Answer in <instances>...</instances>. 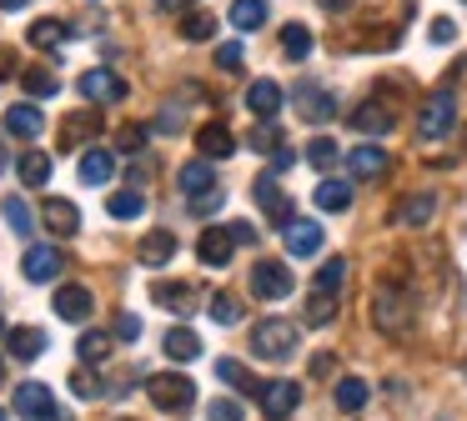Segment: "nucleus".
Instances as JSON below:
<instances>
[{"instance_id":"f257e3e1","label":"nucleus","mask_w":467,"mask_h":421,"mask_svg":"<svg viewBox=\"0 0 467 421\" xmlns=\"http://www.w3.org/2000/svg\"><path fill=\"white\" fill-rule=\"evenodd\" d=\"M296 341H302V331L292 326V321L282 316H266L252 326V356L256 361H292L296 356Z\"/></svg>"},{"instance_id":"f03ea898","label":"nucleus","mask_w":467,"mask_h":421,"mask_svg":"<svg viewBox=\"0 0 467 421\" xmlns=\"http://www.w3.org/2000/svg\"><path fill=\"white\" fill-rule=\"evenodd\" d=\"M372 321H377V331H382V336H407V331H412V296L382 286L372 296Z\"/></svg>"},{"instance_id":"7ed1b4c3","label":"nucleus","mask_w":467,"mask_h":421,"mask_svg":"<svg viewBox=\"0 0 467 421\" xmlns=\"http://www.w3.org/2000/svg\"><path fill=\"white\" fill-rule=\"evenodd\" d=\"M146 396H151L156 411H186L196 401V381L182 376V371H166V376L146 381Z\"/></svg>"},{"instance_id":"20e7f679","label":"nucleus","mask_w":467,"mask_h":421,"mask_svg":"<svg viewBox=\"0 0 467 421\" xmlns=\"http://www.w3.org/2000/svg\"><path fill=\"white\" fill-rule=\"evenodd\" d=\"M452 120H457V100L447 96V90H437V96L417 110V140H427V146L442 140L447 130H452Z\"/></svg>"},{"instance_id":"39448f33","label":"nucleus","mask_w":467,"mask_h":421,"mask_svg":"<svg viewBox=\"0 0 467 421\" xmlns=\"http://www.w3.org/2000/svg\"><path fill=\"white\" fill-rule=\"evenodd\" d=\"M256 401H262V411L272 421H286L302 406V386H296V381H262V386H256Z\"/></svg>"},{"instance_id":"423d86ee","label":"nucleus","mask_w":467,"mask_h":421,"mask_svg":"<svg viewBox=\"0 0 467 421\" xmlns=\"http://www.w3.org/2000/svg\"><path fill=\"white\" fill-rule=\"evenodd\" d=\"M76 90H81L86 100H96V106H116V100H126V80L116 76V70H86L81 80H76Z\"/></svg>"},{"instance_id":"0eeeda50","label":"nucleus","mask_w":467,"mask_h":421,"mask_svg":"<svg viewBox=\"0 0 467 421\" xmlns=\"http://www.w3.org/2000/svg\"><path fill=\"white\" fill-rule=\"evenodd\" d=\"M252 291H256L262 301H282V296H292V271L276 266V261H256V266H252Z\"/></svg>"},{"instance_id":"6e6552de","label":"nucleus","mask_w":467,"mask_h":421,"mask_svg":"<svg viewBox=\"0 0 467 421\" xmlns=\"http://www.w3.org/2000/svg\"><path fill=\"white\" fill-rule=\"evenodd\" d=\"M51 411H56L51 386H41V381H21V386H16V416H26V421H46Z\"/></svg>"},{"instance_id":"1a4fd4ad","label":"nucleus","mask_w":467,"mask_h":421,"mask_svg":"<svg viewBox=\"0 0 467 421\" xmlns=\"http://www.w3.org/2000/svg\"><path fill=\"white\" fill-rule=\"evenodd\" d=\"M96 136H101V110H96V106H86L81 116H66V120H61V146H66V150L91 146Z\"/></svg>"},{"instance_id":"9d476101","label":"nucleus","mask_w":467,"mask_h":421,"mask_svg":"<svg viewBox=\"0 0 467 421\" xmlns=\"http://www.w3.org/2000/svg\"><path fill=\"white\" fill-rule=\"evenodd\" d=\"M232 251H236L232 226H206L202 241H196V256H202V266H226V261H232Z\"/></svg>"},{"instance_id":"9b49d317","label":"nucleus","mask_w":467,"mask_h":421,"mask_svg":"<svg viewBox=\"0 0 467 421\" xmlns=\"http://www.w3.org/2000/svg\"><path fill=\"white\" fill-rule=\"evenodd\" d=\"M91 311H96V296H91V286H61L56 291V316L61 321H91Z\"/></svg>"},{"instance_id":"f8f14e48","label":"nucleus","mask_w":467,"mask_h":421,"mask_svg":"<svg viewBox=\"0 0 467 421\" xmlns=\"http://www.w3.org/2000/svg\"><path fill=\"white\" fill-rule=\"evenodd\" d=\"M282 236H286V251H292V256H317V251H322V226H317V221L292 216L282 226Z\"/></svg>"},{"instance_id":"ddd939ff","label":"nucleus","mask_w":467,"mask_h":421,"mask_svg":"<svg viewBox=\"0 0 467 421\" xmlns=\"http://www.w3.org/2000/svg\"><path fill=\"white\" fill-rule=\"evenodd\" d=\"M256 206L266 210V216H276L286 226V221H292V200H286V190L276 186V170H266V176H256Z\"/></svg>"},{"instance_id":"4468645a","label":"nucleus","mask_w":467,"mask_h":421,"mask_svg":"<svg viewBox=\"0 0 467 421\" xmlns=\"http://www.w3.org/2000/svg\"><path fill=\"white\" fill-rule=\"evenodd\" d=\"M21 266H26V276H31L36 286H46V281H56V276H61L66 256H61L56 246H31V251H26V261H21Z\"/></svg>"},{"instance_id":"2eb2a0df","label":"nucleus","mask_w":467,"mask_h":421,"mask_svg":"<svg viewBox=\"0 0 467 421\" xmlns=\"http://www.w3.org/2000/svg\"><path fill=\"white\" fill-rule=\"evenodd\" d=\"M176 180H182V196L186 200H202V196H212V190H216V176H212V160H206V156L186 160Z\"/></svg>"},{"instance_id":"dca6fc26","label":"nucleus","mask_w":467,"mask_h":421,"mask_svg":"<svg viewBox=\"0 0 467 421\" xmlns=\"http://www.w3.org/2000/svg\"><path fill=\"white\" fill-rule=\"evenodd\" d=\"M432 216H437V196H432V190H417V196L397 200V210H392V226H427Z\"/></svg>"},{"instance_id":"f3484780","label":"nucleus","mask_w":467,"mask_h":421,"mask_svg":"<svg viewBox=\"0 0 467 421\" xmlns=\"http://www.w3.org/2000/svg\"><path fill=\"white\" fill-rule=\"evenodd\" d=\"M41 221H46L51 236H76V231H81V210H76L71 200H61V196H51L41 206Z\"/></svg>"},{"instance_id":"a211bd4d","label":"nucleus","mask_w":467,"mask_h":421,"mask_svg":"<svg viewBox=\"0 0 467 421\" xmlns=\"http://www.w3.org/2000/svg\"><path fill=\"white\" fill-rule=\"evenodd\" d=\"M151 301H156V306H166V311H176V316H192V311H196V286H182V281H156Z\"/></svg>"},{"instance_id":"6ab92c4d","label":"nucleus","mask_w":467,"mask_h":421,"mask_svg":"<svg viewBox=\"0 0 467 421\" xmlns=\"http://www.w3.org/2000/svg\"><path fill=\"white\" fill-rule=\"evenodd\" d=\"M282 100H286V90L276 86V80H252V90H246V106H252L256 120H276Z\"/></svg>"},{"instance_id":"aec40b11","label":"nucleus","mask_w":467,"mask_h":421,"mask_svg":"<svg viewBox=\"0 0 467 421\" xmlns=\"http://www.w3.org/2000/svg\"><path fill=\"white\" fill-rule=\"evenodd\" d=\"M196 150H202L206 160H222V156H232V150H236V136L222 126V120H212V126L196 130Z\"/></svg>"},{"instance_id":"412c9836","label":"nucleus","mask_w":467,"mask_h":421,"mask_svg":"<svg viewBox=\"0 0 467 421\" xmlns=\"http://www.w3.org/2000/svg\"><path fill=\"white\" fill-rule=\"evenodd\" d=\"M352 130H362V136H387V130H392V110H387L382 100H367V106L352 110Z\"/></svg>"},{"instance_id":"4be33fe9","label":"nucleus","mask_w":467,"mask_h":421,"mask_svg":"<svg viewBox=\"0 0 467 421\" xmlns=\"http://www.w3.org/2000/svg\"><path fill=\"white\" fill-rule=\"evenodd\" d=\"M5 341H11V356L16 361H36L46 346H51L41 326H16V331H5Z\"/></svg>"},{"instance_id":"5701e85b","label":"nucleus","mask_w":467,"mask_h":421,"mask_svg":"<svg viewBox=\"0 0 467 421\" xmlns=\"http://www.w3.org/2000/svg\"><path fill=\"white\" fill-rule=\"evenodd\" d=\"M111 176H116V156L106 146H91L81 156V180H86V186H106Z\"/></svg>"},{"instance_id":"b1692460","label":"nucleus","mask_w":467,"mask_h":421,"mask_svg":"<svg viewBox=\"0 0 467 421\" xmlns=\"http://www.w3.org/2000/svg\"><path fill=\"white\" fill-rule=\"evenodd\" d=\"M136 256H141V266H166V261L176 256V236L171 231H151V236H141Z\"/></svg>"},{"instance_id":"393cba45","label":"nucleus","mask_w":467,"mask_h":421,"mask_svg":"<svg viewBox=\"0 0 467 421\" xmlns=\"http://www.w3.org/2000/svg\"><path fill=\"white\" fill-rule=\"evenodd\" d=\"M41 126H46L41 106H11V110H5V130L21 136V140H36V136H41Z\"/></svg>"},{"instance_id":"a878e982","label":"nucleus","mask_w":467,"mask_h":421,"mask_svg":"<svg viewBox=\"0 0 467 421\" xmlns=\"http://www.w3.org/2000/svg\"><path fill=\"white\" fill-rule=\"evenodd\" d=\"M161 346H166V356H171V361H196V356H202V336H196L192 326H171Z\"/></svg>"},{"instance_id":"bb28decb","label":"nucleus","mask_w":467,"mask_h":421,"mask_svg":"<svg viewBox=\"0 0 467 421\" xmlns=\"http://www.w3.org/2000/svg\"><path fill=\"white\" fill-rule=\"evenodd\" d=\"M66 40H71V26L56 20V15H46V20H36V26H31V46L36 50H61Z\"/></svg>"},{"instance_id":"cd10ccee","label":"nucleus","mask_w":467,"mask_h":421,"mask_svg":"<svg viewBox=\"0 0 467 421\" xmlns=\"http://www.w3.org/2000/svg\"><path fill=\"white\" fill-rule=\"evenodd\" d=\"M296 100H302V120H312V126H322V120H332V116H337V100L327 96V90L302 86V90H296Z\"/></svg>"},{"instance_id":"c85d7f7f","label":"nucleus","mask_w":467,"mask_h":421,"mask_svg":"<svg viewBox=\"0 0 467 421\" xmlns=\"http://www.w3.org/2000/svg\"><path fill=\"white\" fill-rule=\"evenodd\" d=\"M347 166H352L357 180H372V176H382V170H387V150L382 146H357L352 156H347Z\"/></svg>"},{"instance_id":"c756f323","label":"nucleus","mask_w":467,"mask_h":421,"mask_svg":"<svg viewBox=\"0 0 467 421\" xmlns=\"http://www.w3.org/2000/svg\"><path fill=\"white\" fill-rule=\"evenodd\" d=\"M317 206L322 210H347L352 206V186H347V180H337V176H322V186H317Z\"/></svg>"},{"instance_id":"7c9ffc66","label":"nucleus","mask_w":467,"mask_h":421,"mask_svg":"<svg viewBox=\"0 0 467 421\" xmlns=\"http://www.w3.org/2000/svg\"><path fill=\"white\" fill-rule=\"evenodd\" d=\"M232 26L236 30H262L266 26V0H232Z\"/></svg>"},{"instance_id":"2f4dec72","label":"nucleus","mask_w":467,"mask_h":421,"mask_svg":"<svg viewBox=\"0 0 467 421\" xmlns=\"http://www.w3.org/2000/svg\"><path fill=\"white\" fill-rule=\"evenodd\" d=\"M76 356H81V366H101V361L111 356V336H106V331H86V336L76 341Z\"/></svg>"},{"instance_id":"473e14b6","label":"nucleus","mask_w":467,"mask_h":421,"mask_svg":"<svg viewBox=\"0 0 467 421\" xmlns=\"http://www.w3.org/2000/svg\"><path fill=\"white\" fill-rule=\"evenodd\" d=\"M16 170H21L26 186H46V180H51V156H46V150H26V156L16 160Z\"/></svg>"},{"instance_id":"72a5a7b5","label":"nucleus","mask_w":467,"mask_h":421,"mask_svg":"<svg viewBox=\"0 0 467 421\" xmlns=\"http://www.w3.org/2000/svg\"><path fill=\"white\" fill-rule=\"evenodd\" d=\"M141 210H146L141 190H116V196L106 200V216H116V221H136Z\"/></svg>"},{"instance_id":"f704fd0d","label":"nucleus","mask_w":467,"mask_h":421,"mask_svg":"<svg viewBox=\"0 0 467 421\" xmlns=\"http://www.w3.org/2000/svg\"><path fill=\"white\" fill-rule=\"evenodd\" d=\"M367 396H372V391H367V381H357V376L337 381V406H342V411H362Z\"/></svg>"},{"instance_id":"c9c22d12","label":"nucleus","mask_w":467,"mask_h":421,"mask_svg":"<svg viewBox=\"0 0 467 421\" xmlns=\"http://www.w3.org/2000/svg\"><path fill=\"white\" fill-rule=\"evenodd\" d=\"M242 316H246V306L232 296V291H222V296H212V321H216V326H236Z\"/></svg>"},{"instance_id":"e433bc0d","label":"nucleus","mask_w":467,"mask_h":421,"mask_svg":"<svg viewBox=\"0 0 467 421\" xmlns=\"http://www.w3.org/2000/svg\"><path fill=\"white\" fill-rule=\"evenodd\" d=\"M246 146L262 150V156H272V150L282 146V126H276V120H256V130L246 136Z\"/></svg>"},{"instance_id":"4c0bfd02","label":"nucleus","mask_w":467,"mask_h":421,"mask_svg":"<svg viewBox=\"0 0 467 421\" xmlns=\"http://www.w3.org/2000/svg\"><path fill=\"white\" fill-rule=\"evenodd\" d=\"M216 376H222V381H232L236 391H256V386H262V381H252V371H246L242 361H232V356H226V361H216Z\"/></svg>"},{"instance_id":"58836bf2","label":"nucleus","mask_w":467,"mask_h":421,"mask_svg":"<svg viewBox=\"0 0 467 421\" xmlns=\"http://www.w3.org/2000/svg\"><path fill=\"white\" fill-rule=\"evenodd\" d=\"M21 86H26V90H31V96H36V100H51V96H56V90H61V80H56V76H51V70H26V76H21Z\"/></svg>"},{"instance_id":"ea45409f","label":"nucleus","mask_w":467,"mask_h":421,"mask_svg":"<svg viewBox=\"0 0 467 421\" xmlns=\"http://www.w3.org/2000/svg\"><path fill=\"white\" fill-rule=\"evenodd\" d=\"M342 281H347V261L332 256L322 271H317V286H312V291H327V296H337V286H342Z\"/></svg>"},{"instance_id":"a19ab883","label":"nucleus","mask_w":467,"mask_h":421,"mask_svg":"<svg viewBox=\"0 0 467 421\" xmlns=\"http://www.w3.org/2000/svg\"><path fill=\"white\" fill-rule=\"evenodd\" d=\"M282 50L292 60H306V50H312V30H306V26H286L282 30Z\"/></svg>"},{"instance_id":"79ce46f5","label":"nucleus","mask_w":467,"mask_h":421,"mask_svg":"<svg viewBox=\"0 0 467 421\" xmlns=\"http://www.w3.org/2000/svg\"><path fill=\"white\" fill-rule=\"evenodd\" d=\"M182 36H186V40H212V36H216V20L206 15V10H192V15L182 20Z\"/></svg>"},{"instance_id":"37998d69","label":"nucleus","mask_w":467,"mask_h":421,"mask_svg":"<svg viewBox=\"0 0 467 421\" xmlns=\"http://www.w3.org/2000/svg\"><path fill=\"white\" fill-rule=\"evenodd\" d=\"M0 210H5V221H11L16 236H31V210H26L21 196H5V206H0Z\"/></svg>"},{"instance_id":"c03bdc74","label":"nucleus","mask_w":467,"mask_h":421,"mask_svg":"<svg viewBox=\"0 0 467 421\" xmlns=\"http://www.w3.org/2000/svg\"><path fill=\"white\" fill-rule=\"evenodd\" d=\"M332 316H337V301L327 296V291H312V301H306V321H312V326H327Z\"/></svg>"},{"instance_id":"a18cd8bd","label":"nucleus","mask_w":467,"mask_h":421,"mask_svg":"<svg viewBox=\"0 0 467 421\" xmlns=\"http://www.w3.org/2000/svg\"><path fill=\"white\" fill-rule=\"evenodd\" d=\"M146 136H151L146 126H121V136H116V150H121V156H141V150H146Z\"/></svg>"},{"instance_id":"49530a36","label":"nucleus","mask_w":467,"mask_h":421,"mask_svg":"<svg viewBox=\"0 0 467 421\" xmlns=\"http://www.w3.org/2000/svg\"><path fill=\"white\" fill-rule=\"evenodd\" d=\"M306 160H312L317 170H332L337 166V140H327V136H317L312 146H306Z\"/></svg>"},{"instance_id":"de8ad7c7","label":"nucleus","mask_w":467,"mask_h":421,"mask_svg":"<svg viewBox=\"0 0 467 421\" xmlns=\"http://www.w3.org/2000/svg\"><path fill=\"white\" fill-rule=\"evenodd\" d=\"M242 60H246L242 40H226V46H216V66H222V70H242Z\"/></svg>"},{"instance_id":"09e8293b","label":"nucleus","mask_w":467,"mask_h":421,"mask_svg":"<svg viewBox=\"0 0 467 421\" xmlns=\"http://www.w3.org/2000/svg\"><path fill=\"white\" fill-rule=\"evenodd\" d=\"M71 391L81 401H91V396H101V381H96L91 371H71Z\"/></svg>"},{"instance_id":"8fccbe9b","label":"nucleus","mask_w":467,"mask_h":421,"mask_svg":"<svg viewBox=\"0 0 467 421\" xmlns=\"http://www.w3.org/2000/svg\"><path fill=\"white\" fill-rule=\"evenodd\" d=\"M206 421H242V401H212Z\"/></svg>"},{"instance_id":"3c124183","label":"nucleus","mask_w":467,"mask_h":421,"mask_svg":"<svg viewBox=\"0 0 467 421\" xmlns=\"http://www.w3.org/2000/svg\"><path fill=\"white\" fill-rule=\"evenodd\" d=\"M116 336H121V341H136V336H141V316L121 311V316H116Z\"/></svg>"},{"instance_id":"603ef678","label":"nucleus","mask_w":467,"mask_h":421,"mask_svg":"<svg viewBox=\"0 0 467 421\" xmlns=\"http://www.w3.org/2000/svg\"><path fill=\"white\" fill-rule=\"evenodd\" d=\"M452 36H457V26H452L447 15H442V20H432V40H437V46H447Z\"/></svg>"},{"instance_id":"864d4df0","label":"nucleus","mask_w":467,"mask_h":421,"mask_svg":"<svg viewBox=\"0 0 467 421\" xmlns=\"http://www.w3.org/2000/svg\"><path fill=\"white\" fill-rule=\"evenodd\" d=\"M222 200H226V196H222V186H216V190H212V196H202V200H192V210H216V206H222Z\"/></svg>"},{"instance_id":"5fc2aeb1","label":"nucleus","mask_w":467,"mask_h":421,"mask_svg":"<svg viewBox=\"0 0 467 421\" xmlns=\"http://www.w3.org/2000/svg\"><path fill=\"white\" fill-rule=\"evenodd\" d=\"M292 160H296V156H292V150H282V146H276V150H272V166H276V170H292Z\"/></svg>"},{"instance_id":"6e6d98bb","label":"nucleus","mask_w":467,"mask_h":421,"mask_svg":"<svg viewBox=\"0 0 467 421\" xmlns=\"http://www.w3.org/2000/svg\"><path fill=\"white\" fill-rule=\"evenodd\" d=\"M232 236H236V241H242V246H252V241H256V231H252V226H246V221H236V226H232Z\"/></svg>"},{"instance_id":"4d7b16f0","label":"nucleus","mask_w":467,"mask_h":421,"mask_svg":"<svg viewBox=\"0 0 467 421\" xmlns=\"http://www.w3.org/2000/svg\"><path fill=\"white\" fill-rule=\"evenodd\" d=\"M196 0H156V10H192Z\"/></svg>"},{"instance_id":"13d9d810","label":"nucleus","mask_w":467,"mask_h":421,"mask_svg":"<svg viewBox=\"0 0 467 421\" xmlns=\"http://www.w3.org/2000/svg\"><path fill=\"white\" fill-rule=\"evenodd\" d=\"M11 66H16V56H11V50H5V46H0V80L11 76Z\"/></svg>"},{"instance_id":"bf43d9fd","label":"nucleus","mask_w":467,"mask_h":421,"mask_svg":"<svg viewBox=\"0 0 467 421\" xmlns=\"http://www.w3.org/2000/svg\"><path fill=\"white\" fill-rule=\"evenodd\" d=\"M352 0H322V10H347Z\"/></svg>"},{"instance_id":"052dcab7","label":"nucleus","mask_w":467,"mask_h":421,"mask_svg":"<svg viewBox=\"0 0 467 421\" xmlns=\"http://www.w3.org/2000/svg\"><path fill=\"white\" fill-rule=\"evenodd\" d=\"M26 5V0H0V10H21Z\"/></svg>"},{"instance_id":"680f3d73","label":"nucleus","mask_w":467,"mask_h":421,"mask_svg":"<svg viewBox=\"0 0 467 421\" xmlns=\"http://www.w3.org/2000/svg\"><path fill=\"white\" fill-rule=\"evenodd\" d=\"M5 166H11V156H5V146H0V176H5Z\"/></svg>"},{"instance_id":"e2e57ef3","label":"nucleus","mask_w":467,"mask_h":421,"mask_svg":"<svg viewBox=\"0 0 467 421\" xmlns=\"http://www.w3.org/2000/svg\"><path fill=\"white\" fill-rule=\"evenodd\" d=\"M46 421H71V416H61V411H51V416H46Z\"/></svg>"},{"instance_id":"0e129e2a","label":"nucleus","mask_w":467,"mask_h":421,"mask_svg":"<svg viewBox=\"0 0 467 421\" xmlns=\"http://www.w3.org/2000/svg\"><path fill=\"white\" fill-rule=\"evenodd\" d=\"M0 341H5V316H0Z\"/></svg>"},{"instance_id":"69168bd1","label":"nucleus","mask_w":467,"mask_h":421,"mask_svg":"<svg viewBox=\"0 0 467 421\" xmlns=\"http://www.w3.org/2000/svg\"><path fill=\"white\" fill-rule=\"evenodd\" d=\"M0 381H5V366H0Z\"/></svg>"},{"instance_id":"338daca9","label":"nucleus","mask_w":467,"mask_h":421,"mask_svg":"<svg viewBox=\"0 0 467 421\" xmlns=\"http://www.w3.org/2000/svg\"><path fill=\"white\" fill-rule=\"evenodd\" d=\"M0 421H11V416H5V411H0Z\"/></svg>"}]
</instances>
